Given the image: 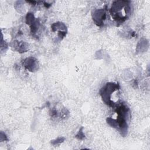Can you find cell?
Masks as SVG:
<instances>
[{"mask_svg": "<svg viewBox=\"0 0 150 150\" xmlns=\"http://www.w3.org/2000/svg\"><path fill=\"white\" fill-rule=\"evenodd\" d=\"M22 64L26 69L30 71H34L38 69V61L34 57H29L25 59Z\"/></svg>", "mask_w": 150, "mask_h": 150, "instance_id": "cell-4", "label": "cell"}, {"mask_svg": "<svg viewBox=\"0 0 150 150\" xmlns=\"http://www.w3.org/2000/svg\"><path fill=\"white\" fill-rule=\"evenodd\" d=\"M120 86L118 84L115 83H107L100 90V95L101 96L104 102L110 106L114 107L112 101V94L117 90H118Z\"/></svg>", "mask_w": 150, "mask_h": 150, "instance_id": "cell-3", "label": "cell"}, {"mask_svg": "<svg viewBox=\"0 0 150 150\" xmlns=\"http://www.w3.org/2000/svg\"><path fill=\"white\" fill-rule=\"evenodd\" d=\"M63 140H64V138H57V139H56V141H52V143H53L54 145H56V144L57 143H58V142L60 143V142H63Z\"/></svg>", "mask_w": 150, "mask_h": 150, "instance_id": "cell-6", "label": "cell"}, {"mask_svg": "<svg viewBox=\"0 0 150 150\" xmlns=\"http://www.w3.org/2000/svg\"><path fill=\"white\" fill-rule=\"evenodd\" d=\"M115 112L117 114L115 119L108 118L107 121L109 125L114 128H118L122 134L125 135L127 131V121L129 118V110L124 103H120L117 106Z\"/></svg>", "mask_w": 150, "mask_h": 150, "instance_id": "cell-1", "label": "cell"}, {"mask_svg": "<svg viewBox=\"0 0 150 150\" xmlns=\"http://www.w3.org/2000/svg\"><path fill=\"white\" fill-rule=\"evenodd\" d=\"M128 1H115L112 5L110 13L112 18L118 23H122L127 19L130 13V7Z\"/></svg>", "mask_w": 150, "mask_h": 150, "instance_id": "cell-2", "label": "cell"}, {"mask_svg": "<svg viewBox=\"0 0 150 150\" xmlns=\"http://www.w3.org/2000/svg\"><path fill=\"white\" fill-rule=\"evenodd\" d=\"M93 20L97 25L100 26L103 23L104 20L105 19L106 14L104 9H98L94 11L93 14Z\"/></svg>", "mask_w": 150, "mask_h": 150, "instance_id": "cell-5", "label": "cell"}]
</instances>
